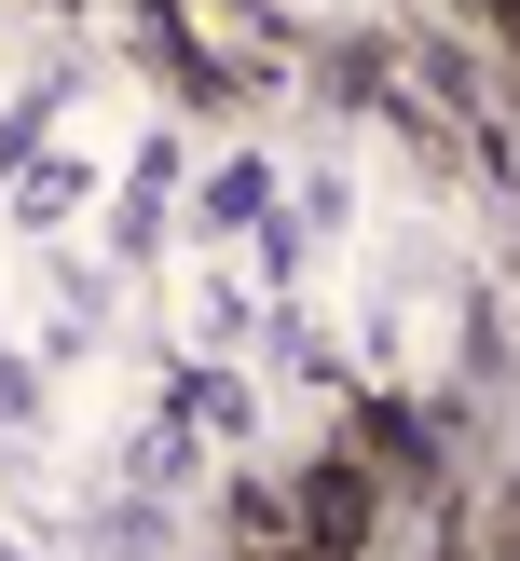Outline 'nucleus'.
Returning <instances> with one entry per match:
<instances>
[{
  "mask_svg": "<svg viewBox=\"0 0 520 561\" xmlns=\"http://www.w3.org/2000/svg\"><path fill=\"white\" fill-rule=\"evenodd\" d=\"M261 206H274V192H261V164H233V179L206 192V219H219V233H261Z\"/></svg>",
  "mask_w": 520,
  "mask_h": 561,
  "instance_id": "nucleus-1",
  "label": "nucleus"
}]
</instances>
